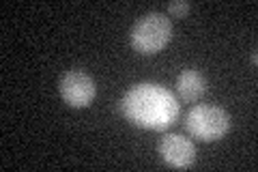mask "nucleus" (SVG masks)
<instances>
[{"mask_svg":"<svg viewBox=\"0 0 258 172\" xmlns=\"http://www.w3.org/2000/svg\"><path fill=\"white\" fill-rule=\"evenodd\" d=\"M170 39H172L170 18L159 11L142 15L132 26V32H129V43H132L134 52L142 56H153L161 52L170 43Z\"/></svg>","mask_w":258,"mask_h":172,"instance_id":"2","label":"nucleus"},{"mask_svg":"<svg viewBox=\"0 0 258 172\" xmlns=\"http://www.w3.org/2000/svg\"><path fill=\"white\" fill-rule=\"evenodd\" d=\"M176 93L183 101L194 103L207 93V80L196 69H185L176 76Z\"/></svg>","mask_w":258,"mask_h":172,"instance_id":"6","label":"nucleus"},{"mask_svg":"<svg viewBox=\"0 0 258 172\" xmlns=\"http://www.w3.org/2000/svg\"><path fill=\"white\" fill-rule=\"evenodd\" d=\"M58 91L69 108H88L97 97V84L86 71L71 69L60 78Z\"/></svg>","mask_w":258,"mask_h":172,"instance_id":"4","label":"nucleus"},{"mask_svg":"<svg viewBox=\"0 0 258 172\" xmlns=\"http://www.w3.org/2000/svg\"><path fill=\"white\" fill-rule=\"evenodd\" d=\"M191 5L187 3V0H172V3H168L166 11L168 15H172V18H185V15L189 13Z\"/></svg>","mask_w":258,"mask_h":172,"instance_id":"7","label":"nucleus"},{"mask_svg":"<svg viewBox=\"0 0 258 172\" xmlns=\"http://www.w3.org/2000/svg\"><path fill=\"white\" fill-rule=\"evenodd\" d=\"M185 127L200 142H215L230 132V117L220 105H194L185 114Z\"/></svg>","mask_w":258,"mask_h":172,"instance_id":"3","label":"nucleus"},{"mask_svg":"<svg viewBox=\"0 0 258 172\" xmlns=\"http://www.w3.org/2000/svg\"><path fill=\"white\" fill-rule=\"evenodd\" d=\"M120 112L136 127L164 132L172 127L181 114L179 99L168 88L142 82L132 86L120 99Z\"/></svg>","mask_w":258,"mask_h":172,"instance_id":"1","label":"nucleus"},{"mask_svg":"<svg viewBox=\"0 0 258 172\" xmlns=\"http://www.w3.org/2000/svg\"><path fill=\"white\" fill-rule=\"evenodd\" d=\"M159 155L170 168H191L196 161V146L181 134H166L159 140Z\"/></svg>","mask_w":258,"mask_h":172,"instance_id":"5","label":"nucleus"}]
</instances>
